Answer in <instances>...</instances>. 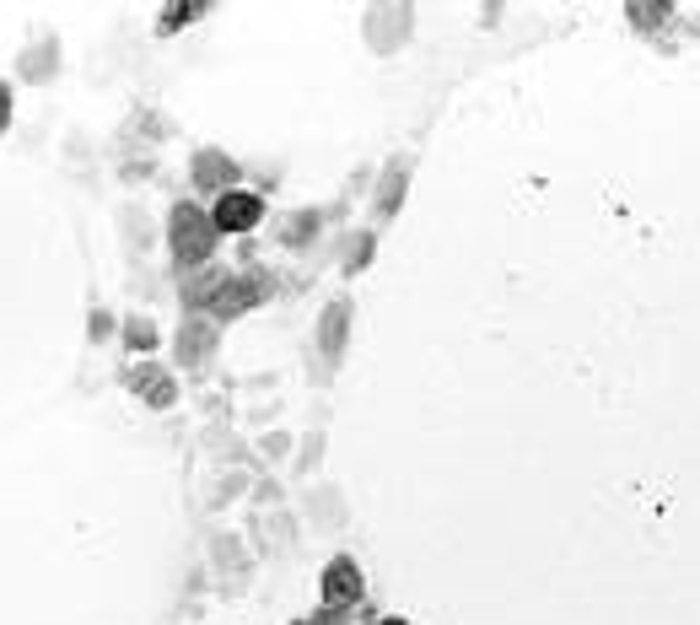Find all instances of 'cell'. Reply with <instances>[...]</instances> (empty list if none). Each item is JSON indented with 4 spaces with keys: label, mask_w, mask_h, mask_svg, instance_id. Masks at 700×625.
Instances as JSON below:
<instances>
[{
    "label": "cell",
    "mask_w": 700,
    "mask_h": 625,
    "mask_svg": "<svg viewBox=\"0 0 700 625\" xmlns=\"http://www.w3.org/2000/svg\"><path fill=\"white\" fill-rule=\"evenodd\" d=\"M227 281H232V270L205 265V270H189V276H183V292H178V297H183V308L194 312V318H200V312L211 318V308H216V297H221Z\"/></svg>",
    "instance_id": "cell-8"
},
{
    "label": "cell",
    "mask_w": 700,
    "mask_h": 625,
    "mask_svg": "<svg viewBox=\"0 0 700 625\" xmlns=\"http://www.w3.org/2000/svg\"><path fill=\"white\" fill-rule=\"evenodd\" d=\"M378 625H410V621H394V615H389V621H378Z\"/></svg>",
    "instance_id": "cell-21"
},
{
    "label": "cell",
    "mask_w": 700,
    "mask_h": 625,
    "mask_svg": "<svg viewBox=\"0 0 700 625\" xmlns=\"http://www.w3.org/2000/svg\"><path fill=\"white\" fill-rule=\"evenodd\" d=\"M189 178H194L200 194L221 200V194L238 183V162H232L227 152H216V146H205V152H194V162H189Z\"/></svg>",
    "instance_id": "cell-6"
},
{
    "label": "cell",
    "mask_w": 700,
    "mask_h": 625,
    "mask_svg": "<svg viewBox=\"0 0 700 625\" xmlns=\"http://www.w3.org/2000/svg\"><path fill=\"white\" fill-rule=\"evenodd\" d=\"M125 345H130V350H151V345H156V323H151L145 312L125 318Z\"/></svg>",
    "instance_id": "cell-13"
},
{
    "label": "cell",
    "mask_w": 700,
    "mask_h": 625,
    "mask_svg": "<svg viewBox=\"0 0 700 625\" xmlns=\"http://www.w3.org/2000/svg\"><path fill=\"white\" fill-rule=\"evenodd\" d=\"M291 625H313V621H291Z\"/></svg>",
    "instance_id": "cell-22"
},
{
    "label": "cell",
    "mask_w": 700,
    "mask_h": 625,
    "mask_svg": "<svg viewBox=\"0 0 700 625\" xmlns=\"http://www.w3.org/2000/svg\"><path fill=\"white\" fill-rule=\"evenodd\" d=\"M367 259H372V232H356V238H351V254H345V276L367 270Z\"/></svg>",
    "instance_id": "cell-15"
},
{
    "label": "cell",
    "mask_w": 700,
    "mask_h": 625,
    "mask_svg": "<svg viewBox=\"0 0 700 625\" xmlns=\"http://www.w3.org/2000/svg\"><path fill=\"white\" fill-rule=\"evenodd\" d=\"M345 340H351V303L340 297V303H329L323 318H318V356L334 367L345 356Z\"/></svg>",
    "instance_id": "cell-9"
},
{
    "label": "cell",
    "mask_w": 700,
    "mask_h": 625,
    "mask_svg": "<svg viewBox=\"0 0 700 625\" xmlns=\"http://www.w3.org/2000/svg\"><path fill=\"white\" fill-rule=\"evenodd\" d=\"M54 65H60V49H54V38H38L22 60H16V76H27V81H49L54 76Z\"/></svg>",
    "instance_id": "cell-11"
},
{
    "label": "cell",
    "mask_w": 700,
    "mask_h": 625,
    "mask_svg": "<svg viewBox=\"0 0 700 625\" xmlns=\"http://www.w3.org/2000/svg\"><path fill=\"white\" fill-rule=\"evenodd\" d=\"M313 238H318V216L313 211H296V216L280 221V248H307Z\"/></svg>",
    "instance_id": "cell-12"
},
{
    "label": "cell",
    "mask_w": 700,
    "mask_h": 625,
    "mask_svg": "<svg viewBox=\"0 0 700 625\" xmlns=\"http://www.w3.org/2000/svg\"><path fill=\"white\" fill-rule=\"evenodd\" d=\"M87 334H92V345H103V340H114V312L92 308V318H87Z\"/></svg>",
    "instance_id": "cell-19"
},
{
    "label": "cell",
    "mask_w": 700,
    "mask_h": 625,
    "mask_svg": "<svg viewBox=\"0 0 700 625\" xmlns=\"http://www.w3.org/2000/svg\"><path fill=\"white\" fill-rule=\"evenodd\" d=\"M631 22H636V27H663V22H669V5H663V0H658V5H631Z\"/></svg>",
    "instance_id": "cell-18"
},
{
    "label": "cell",
    "mask_w": 700,
    "mask_h": 625,
    "mask_svg": "<svg viewBox=\"0 0 700 625\" xmlns=\"http://www.w3.org/2000/svg\"><path fill=\"white\" fill-rule=\"evenodd\" d=\"M156 378H162V367H156V361H140V367H130V372H125V388H130V394H145Z\"/></svg>",
    "instance_id": "cell-17"
},
{
    "label": "cell",
    "mask_w": 700,
    "mask_h": 625,
    "mask_svg": "<svg viewBox=\"0 0 700 625\" xmlns=\"http://www.w3.org/2000/svg\"><path fill=\"white\" fill-rule=\"evenodd\" d=\"M194 16H205V5H200V0H183V5H162V33H173L178 22H194Z\"/></svg>",
    "instance_id": "cell-14"
},
{
    "label": "cell",
    "mask_w": 700,
    "mask_h": 625,
    "mask_svg": "<svg viewBox=\"0 0 700 625\" xmlns=\"http://www.w3.org/2000/svg\"><path fill=\"white\" fill-rule=\"evenodd\" d=\"M270 297H276V276L270 270H232V281L221 286V297L211 308V323H232V318H243L249 308H259Z\"/></svg>",
    "instance_id": "cell-2"
},
{
    "label": "cell",
    "mask_w": 700,
    "mask_h": 625,
    "mask_svg": "<svg viewBox=\"0 0 700 625\" xmlns=\"http://www.w3.org/2000/svg\"><path fill=\"white\" fill-rule=\"evenodd\" d=\"M318 594H323V610H356L361 599H367V577H361V566H356V556H334L329 566H323V577H318Z\"/></svg>",
    "instance_id": "cell-3"
},
{
    "label": "cell",
    "mask_w": 700,
    "mask_h": 625,
    "mask_svg": "<svg viewBox=\"0 0 700 625\" xmlns=\"http://www.w3.org/2000/svg\"><path fill=\"white\" fill-rule=\"evenodd\" d=\"M405 183H410V162H405V156H394V162L383 167V178H378V200H372L378 221L399 216V205H405Z\"/></svg>",
    "instance_id": "cell-10"
},
{
    "label": "cell",
    "mask_w": 700,
    "mask_h": 625,
    "mask_svg": "<svg viewBox=\"0 0 700 625\" xmlns=\"http://www.w3.org/2000/svg\"><path fill=\"white\" fill-rule=\"evenodd\" d=\"M216 238H221V232H216V221H211V211H205V205L178 200V205L167 211V248H173V265H178L183 276L211 265Z\"/></svg>",
    "instance_id": "cell-1"
},
{
    "label": "cell",
    "mask_w": 700,
    "mask_h": 625,
    "mask_svg": "<svg viewBox=\"0 0 700 625\" xmlns=\"http://www.w3.org/2000/svg\"><path fill=\"white\" fill-rule=\"evenodd\" d=\"M211 221H216V232L243 238V232H254L265 221V200L249 194V189H227L221 200H211Z\"/></svg>",
    "instance_id": "cell-4"
},
{
    "label": "cell",
    "mask_w": 700,
    "mask_h": 625,
    "mask_svg": "<svg viewBox=\"0 0 700 625\" xmlns=\"http://www.w3.org/2000/svg\"><path fill=\"white\" fill-rule=\"evenodd\" d=\"M140 399H145V405H151V410H167V405H173V399H178V383H173V378H167V372H162V378H156V383H151V388H145V394H140Z\"/></svg>",
    "instance_id": "cell-16"
},
{
    "label": "cell",
    "mask_w": 700,
    "mask_h": 625,
    "mask_svg": "<svg viewBox=\"0 0 700 625\" xmlns=\"http://www.w3.org/2000/svg\"><path fill=\"white\" fill-rule=\"evenodd\" d=\"M5 130H11V87L0 81V136H5Z\"/></svg>",
    "instance_id": "cell-20"
},
{
    "label": "cell",
    "mask_w": 700,
    "mask_h": 625,
    "mask_svg": "<svg viewBox=\"0 0 700 625\" xmlns=\"http://www.w3.org/2000/svg\"><path fill=\"white\" fill-rule=\"evenodd\" d=\"M410 22H416V11H410V5H372V11H367V33H372V49H378V54L399 49V43L410 38Z\"/></svg>",
    "instance_id": "cell-7"
},
{
    "label": "cell",
    "mask_w": 700,
    "mask_h": 625,
    "mask_svg": "<svg viewBox=\"0 0 700 625\" xmlns=\"http://www.w3.org/2000/svg\"><path fill=\"white\" fill-rule=\"evenodd\" d=\"M216 345H221V334H216L211 318H183V329H178V340H173V356H178L183 372H200V367L216 356Z\"/></svg>",
    "instance_id": "cell-5"
}]
</instances>
